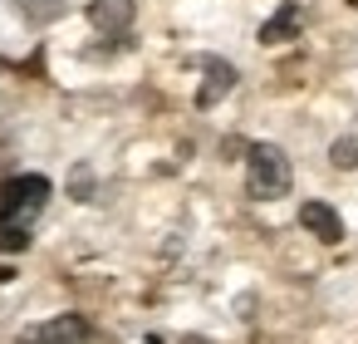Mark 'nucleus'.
I'll use <instances>...</instances> for the list:
<instances>
[{
  "instance_id": "obj_1",
  "label": "nucleus",
  "mask_w": 358,
  "mask_h": 344,
  "mask_svg": "<svg viewBox=\"0 0 358 344\" xmlns=\"http://www.w3.org/2000/svg\"><path fill=\"white\" fill-rule=\"evenodd\" d=\"M289 182H294V167H289L285 148L255 143L250 158H245V192H250L255 202H275V197L289 192Z\"/></svg>"
},
{
  "instance_id": "obj_2",
  "label": "nucleus",
  "mask_w": 358,
  "mask_h": 344,
  "mask_svg": "<svg viewBox=\"0 0 358 344\" xmlns=\"http://www.w3.org/2000/svg\"><path fill=\"white\" fill-rule=\"evenodd\" d=\"M50 202V177L40 172H20L10 182H0V231L6 226H30Z\"/></svg>"
},
{
  "instance_id": "obj_3",
  "label": "nucleus",
  "mask_w": 358,
  "mask_h": 344,
  "mask_svg": "<svg viewBox=\"0 0 358 344\" xmlns=\"http://www.w3.org/2000/svg\"><path fill=\"white\" fill-rule=\"evenodd\" d=\"M133 15H138L133 0H89V20H94V30H103V35H123V30L133 25Z\"/></svg>"
},
{
  "instance_id": "obj_4",
  "label": "nucleus",
  "mask_w": 358,
  "mask_h": 344,
  "mask_svg": "<svg viewBox=\"0 0 358 344\" xmlns=\"http://www.w3.org/2000/svg\"><path fill=\"white\" fill-rule=\"evenodd\" d=\"M299 226H304L309 236H319L324 246H334V241L343 236V221H338V212H334L329 202H304V207H299Z\"/></svg>"
},
{
  "instance_id": "obj_5",
  "label": "nucleus",
  "mask_w": 358,
  "mask_h": 344,
  "mask_svg": "<svg viewBox=\"0 0 358 344\" xmlns=\"http://www.w3.org/2000/svg\"><path fill=\"white\" fill-rule=\"evenodd\" d=\"M299 25H304V15H299L294 0H289V6H280V11L260 25V45H285V40H299Z\"/></svg>"
},
{
  "instance_id": "obj_6",
  "label": "nucleus",
  "mask_w": 358,
  "mask_h": 344,
  "mask_svg": "<svg viewBox=\"0 0 358 344\" xmlns=\"http://www.w3.org/2000/svg\"><path fill=\"white\" fill-rule=\"evenodd\" d=\"M201 64H206V84H201V94H196V104L211 109L216 99H226V94L236 89V69H231L226 60H201Z\"/></svg>"
},
{
  "instance_id": "obj_7",
  "label": "nucleus",
  "mask_w": 358,
  "mask_h": 344,
  "mask_svg": "<svg viewBox=\"0 0 358 344\" xmlns=\"http://www.w3.org/2000/svg\"><path fill=\"white\" fill-rule=\"evenodd\" d=\"M50 344H89V319L84 315H55L50 324H40Z\"/></svg>"
},
{
  "instance_id": "obj_8",
  "label": "nucleus",
  "mask_w": 358,
  "mask_h": 344,
  "mask_svg": "<svg viewBox=\"0 0 358 344\" xmlns=\"http://www.w3.org/2000/svg\"><path fill=\"white\" fill-rule=\"evenodd\" d=\"M329 163H334V167H358V143H353V138H338V143L329 148Z\"/></svg>"
},
{
  "instance_id": "obj_9",
  "label": "nucleus",
  "mask_w": 358,
  "mask_h": 344,
  "mask_svg": "<svg viewBox=\"0 0 358 344\" xmlns=\"http://www.w3.org/2000/svg\"><path fill=\"white\" fill-rule=\"evenodd\" d=\"M30 246V226H6L0 231V251H25Z\"/></svg>"
},
{
  "instance_id": "obj_10",
  "label": "nucleus",
  "mask_w": 358,
  "mask_h": 344,
  "mask_svg": "<svg viewBox=\"0 0 358 344\" xmlns=\"http://www.w3.org/2000/svg\"><path fill=\"white\" fill-rule=\"evenodd\" d=\"M15 344H50V339H45V329H25Z\"/></svg>"
},
{
  "instance_id": "obj_11",
  "label": "nucleus",
  "mask_w": 358,
  "mask_h": 344,
  "mask_svg": "<svg viewBox=\"0 0 358 344\" xmlns=\"http://www.w3.org/2000/svg\"><path fill=\"white\" fill-rule=\"evenodd\" d=\"M182 344H206V339H201V334H187V339H182Z\"/></svg>"
},
{
  "instance_id": "obj_12",
  "label": "nucleus",
  "mask_w": 358,
  "mask_h": 344,
  "mask_svg": "<svg viewBox=\"0 0 358 344\" xmlns=\"http://www.w3.org/2000/svg\"><path fill=\"white\" fill-rule=\"evenodd\" d=\"M348 6H358V0H348Z\"/></svg>"
}]
</instances>
